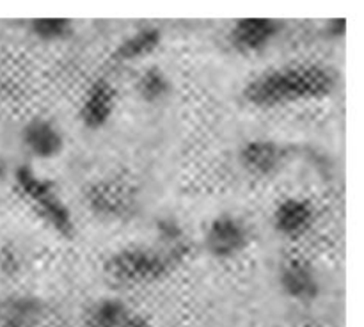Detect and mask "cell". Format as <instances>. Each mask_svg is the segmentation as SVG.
Returning a JSON list of instances; mask_svg holds the SVG:
<instances>
[{
    "label": "cell",
    "mask_w": 364,
    "mask_h": 327,
    "mask_svg": "<svg viewBox=\"0 0 364 327\" xmlns=\"http://www.w3.org/2000/svg\"><path fill=\"white\" fill-rule=\"evenodd\" d=\"M252 227L242 215L223 212L213 217L203 233L205 251L215 259H233L244 254L252 244Z\"/></svg>",
    "instance_id": "obj_5"
},
{
    "label": "cell",
    "mask_w": 364,
    "mask_h": 327,
    "mask_svg": "<svg viewBox=\"0 0 364 327\" xmlns=\"http://www.w3.org/2000/svg\"><path fill=\"white\" fill-rule=\"evenodd\" d=\"M281 291L291 301L313 302L320 295V277L308 262L291 258L281 265L277 274Z\"/></svg>",
    "instance_id": "obj_11"
},
{
    "label": "cell",
    "mask_w": 364,
    "mask_h": 327,
    "mask_svg": "<svg viewBox=\"0 0 364 327\" xmlns=\"http://www.w3.org/2000/svg\"><path fill=\"white\" fill-rule=\"evenodd\" d=\"M13 183L18 194L50 230L63 238L73 237L77 231L73 212L48 178L36 173L31 166H18L13 171Z\"/></svg>",
    "instance_id": "obj_3"
},
{
    "label": "cell",
    "mask_w": 364,
    "mask_h": 327,
    "mask_svg": "<svg viewBox=\"0 0 364 327\" xmlns=\"http://www.w3.org/2000/svg\"><path fill=\"white\" fill-rule=\"evenodd\" d=\"M323 34H326V38L331 39L343 38V36L347 34V20H343V18L327 20L326 25H323Z\"/></svg>",
    "instance_id": "obj_17"
},
{
    "label": "cell",
    "mask_w": 364,
    "mask_h": 327,
    "mask_svg": "<svg viewBox=\"0 0 364 327\" xmlns=\"http://www.w3.org/2000/svg\"><path fill=\"white\" fill-rule=\"evenodd\" d=\"M137 96L148 105H159L173 95V80L159 66H149L141 71L135 82Z\"/></svg>",
    "instance_id": "obj_15"
},
{
    "label": "cell",
    "mask_w": 364,
    "mask_h": 327,
    "mask_svg": "<svg viewBox=\"0 0 364 327\" xmlns=\"http://www.w3.org/2000/svg\"><path fill=\"white\" fill-rule=\"evenodd\" d=\"M183 258L159 245H128L117 249L103 263L107 279L119 286L149 284L169 276Z\"/></svg>",
    "instance_id": "obj_2"
},
{
    "label": "cell",
    "mask_w": 364,
    "mask_h": 327,
    "mask_svg": "<svg viewBox=\"0 0 364 327\" xmlns=\"http://www.w3.org/2000/svg\"><path fill=\"white\" fill-rule=\"evenodd\" d=\"M164 41L162 28L156 25H142L127 36L114 50V59L119 63H139L153 55Z\"/></svg>",
    "instance_id": "obj_12"
},
{
    "label": "cell",
    "mask_w": 364,
    "mask_h": 327,
    "mask_svg": "<svg viewBox=\"0 0 364 327\" xmlns=\"http://www.w3.org/2000/svg\"><path fill=\"white\" fill-rule=\"evenodd\" d=\"M84 201L89 212L105 223H128L141 212V192L130 180L105 176L85 187Z\"/></svg>",
    "instance_id": "obj_4"
},
{
    "label": "cell",
    "mask_w": 364,
    "mask_h": 327,
    "mask_svg": "<svg viewBox=\"0 0 364 327\" xmlns=\"http://www.w3.org/2000/svg\"><path fill=\"white\" fill-rule=\"evenodd\" d=\"M288 160V149L272 139H249L238 148V164L252 178H270L279 173Z\"/></svg>",
    "instance_id": "obj_7"
},
{
    "label": "cell",
    "mask_w": 364,
    "mask_h": 327,
    "mask_svg": "<svg viewBox=\"0 0 364 327\" xmlns=\"http://www.w3.org/2000/svg\"><path fill=\"white\" fill-rule=\"evenodd\" d=\"M284 23L272 18H242L228 31V43L240 55L265 52L283 32Z\"/></svg>",
    "instance_id": "obj_6"
},
{
    "label": "cell",
    "mask_w": 364,
    "mask_h": 327,
    "mask_svg": "<svg viewBox=\"0 0 364 327\" xmlns=\"http://www.w3.org/2000/svg\"><path fill=\"white\" fill-rule=\"evenodd\" d=\"M7 173H9V169H7V162H6V159L2 156V153H0V183L6 180Z\"/></svg>",
    "instance_id": "obj_18"
},
{
    "label": "cell",
    "mask_w": 364,
    "mask_h": 327,
    "mask_svg": "<svg viewBox=\"0 0 364 327\" xmlns=\"http://www.w3.org/2000/svg\"><path fill=\"white\" fill-rule=\"evenodd\" d=\"M28 32L45 43H60L75 34V25L66 18H36L28 23Z\"/></svg>",
    "instance_id": "obj_16"
},
{
    "label": "cell",
    "mask_w": 364,
    "mask_h": 327,
    "mask_svg": "<svg viewBox=\"0 0 364 327\" xmlns=\"http://www.w3.org/2000/svg\"><path fill=\"white\" fill-rule=\"evenodd\" d=\"M117 107V91L107 78H96L82 96L78 117L87 130H100L112 119Z\"/></svg>",
    "instance_id": "obj_9"
},
{
    "label": "cell",
    "mask_w": 364,
    "mask_h": 327,
    "mask_svg": "<svg viewBox=\"0 0 364 327\" xmlns=\"http://www.w3.org/2000/svg\"><path fill=\"white\" fill-rule=\"evenodd\" d=\"M91 327H144V323L130 311L119 299L105 297L96 302L89 313Z\"/></svg>",
    "instance_id": "obj_13"
},
{
    "label": "cell",
    "mask_w": 364,
    "mask_h": 327,
    "mask_svg": "<svg viewBox=\"0 0 364 327\" xmlns=\"http://www.w3.org/2000/svg\"><path fill=\"white\" fill-rule=\"evenodd\" d=\"M270 223L279 237L295 240L308 235L315 226L316 208L309 199L284 198L274 208Z\"/></svg>",
    "instance_id": "obj_8"
},
{
    "label": "cell",
    "mask_w": 364,
    "mask_h": 327,
    "mask_svg": "<svg viewBox=\"0 0 364 327\" xmlns=\"http://www.w3.org/2000/svg\"><path fill=\"white\" fill-rule=\"evenodd\" d=\"M156 237V245L166 251L173 252V254L187 258L191 252V242H188V235L181 220L174 215H160L156 217L155 224H153Z\"/></svg>",
    "instance_id": "obj_14"
},
{
    "label": "cell",
    "mask_w": 364,
    "mask_h": 327,
    "mask_svg": "<svg viewBox=\"0 0 364 327\" xmlns=\"http://www.w3.org/2000/svg\"><path fill=\"white\" fill-rule=\"evenodd\" d=\"M338 85V73L323 64H287L272 68L252 77L242 89L247 105L270 110L315 102L333 95Z\"/></svg>",
    "instance_id": "obj_1"
},
{
    "label": "cell",
    "mask_w": 364,
    "mask_h": 327,
    "mask_svg": "<svg viewBox=\"0 0 364 327\" xmlns=\"http://www.w3.org/2000/svg\"><path fill=\"white\" fill-rule=\"evenodd\" d=\"M20 141L25 151L38 160H52L63 153L64 134L48 117H32L23 124Z\"/></svg>",
    "instance_id": "obj_10"
}]
</instances>
